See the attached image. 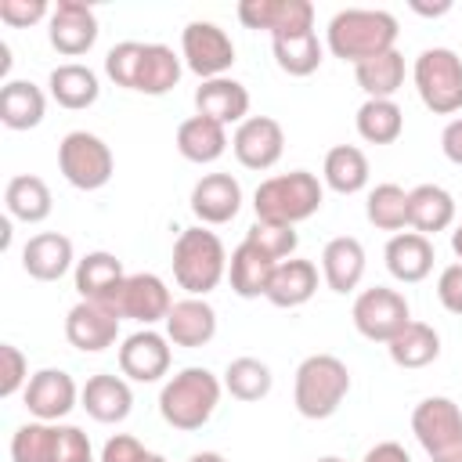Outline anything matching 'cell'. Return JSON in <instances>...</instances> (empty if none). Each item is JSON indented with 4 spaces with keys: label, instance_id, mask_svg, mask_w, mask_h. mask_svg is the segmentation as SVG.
<instances>
[{
    "label": "cell",
    "instance_id": "cell-1",
    "mask_svg": "<svg viewBox=\"0 0 462 462\" xmlns=\"http://www.w3.org/2000/svg\"><path fill=\"white\" fill-rule=\"evenodd\" d=\"M397 18L390 11H379V7H343L328 18V29H325V47L339 58V61H350V65H361L375 54H386L393 51L397 43Z\"/></svg>",
    "mask_w": 462,
    "mask_h": 462
},
{
    "label": "cell",
    "instance_id": "cell-2",
    "mask_svg": "<svg viewBox=\"0 0 462 462\" xmlns=\"http://www.w3.org/2000/svg\"><path fill=\"white\" fill-rule=\"evenodd\" d=\"M220 393H224V383L202 368V365H188L180 368L177 375H170L159 390V415L166 426L173 430H184V433H195L202 430L217 404H220Z\"/></svg>",
    "mask_w": 462,
    "mask_h": 462
},
{
    "label": "cell",
    "instance_id": "cell-3",
    "mask_svg": "<svg viewBox=\"0 0 462 462\" xmlns=\"http://www.w3.org/2000/svg\"><path fill=\"white\" fill-rule=\"evenodd\" d=\"M321 202H325V184L310 170L274 173V177L260 180L253 191L256 220L289 224V227H296L300 220H310L321 209Z\"/></svg>",
    "mask_w": 462,
    "mask_h": 462
},
{
    "label": "cell",
    "instance_id": "cell-4",
    "mask_svg": "<svg viewBox=\"0 0 462 462\" xmlns=\"http://www.w3.org/2000/svg\"><path fill=\"white\" fill-rule=\"evenodd\" d=\"M173 282L188 296H206L227 278V249L217 231L195 224L184 227L173 242Z\"/></svg>",
    "mask_w": 462,
    "mask_h": 462
},
{
    "label": "cell",
    "instance_id": "cell-5",
    "mask_svg": "<svg viewBox=\"0 0 462 462\" xmlns=\"http://www.w3.org/2000/svg\"><path fill=\"white\" fill-rule=\"evenodd\" d=\"M350 393V368L336 354H310L296 365L292 404L303 419H328Z\"/></svg>",
    "mask_w": 462,
    "mask_h": 462
},
{
    "label": "cell",
    "instance_id": "cell-6",
    "mask_svg": "<svg viewBox=\"0 0 462 462\" xmlns=\"http://www.w3.org/2000/svg\"><path fill=\"white\" fill-rule=\"evenodd\" d=\"M90 437L69 422H25L11 437V462H87Z\"/></svg>",
    "mask_w": 462,
    "mask_h": 462
},
{
    "label": "cell",
    "instance_id": "cell-7",
    "mask_svg": "<svg viewBox=\"0 0 462 462\" xmlns=\"http://www.w3.org/2000/svg\"><path fill=\"white\" fill-rule=\"evenodd\" d=\"M411 83L433 116L462 112V58L451 47H426L411 65Z\"/></svg>",
    "mask_w": 462,
    "mask_h": 462
},
{
    "label": "cell",
    "instance_id": "cell-8",
    "mask_svg": "<svg viewBox=\"0 0 462 462\" xmlns=\"http://www.w3.org/2000/svg\"><path fill=\"white\" fill-rule=\"evenodd\" d=\"M411 433L430 462H462V408L451 397H422L411 408Z\"/></svg>",
    "mask_w": 462,
    "mask_h": 462
},
{
    "label": "cell",
    "instance_id": "cell-9",
    "mask_svg": "<svg viewBox=\"0 0 462 462\" xmlns=\"http://www.w3.org/2000/svg\"><path fill=\"white\" fill-rule=\"evenodd\" d=\"M58 170L61 177L79 188V191H97L112 180L116 173V159H112V148L90 134V130H69L61 141H58Z\"/></svg>",
    "mask_w": 462,
    "mask_h": 462
},
{
    "label": "cell",
    "instance_id": "cell-10",
    "mask_svg": "<svg viewBox=\"0 0 462 462\" xmlns=\"http://www.w3.org/2000/svg\"><path fill=\"white\" fill-rule=\"evenodd\" d=\"M350 318H354V328L365 339L390 343L411 321V307H408L404 292H397L390 285H372V289L357 292V300L350 307Z\"/></svg>",
    "mask_w": 462,
    "mask_h": 462
},
{
    "label": "cell",
    "instance_id": "cell-11",
    "mask_svg": "<svg viewBox=\"0 0 462 462\" xmlns=\"http://www.w3.org/2000/svg\"><path fill=\"white\" fill-rule=\"evenodd\" d=\"M180 58L184 69H191L199 79H217L235 65V40L217 22L195 18L180 29Z\"/></svg>",
    "mask_w": 462,
    "mask_h": 462
},
{
    "label": "cell",
    "instance_id": "cell-12",
    "mask_svg": "<svg viewBox=\"0 0 462 462\" xmlns=\"http://www.w3.org/2000/svg\"><path fill=\"white\" fill-rule=\"evenodd\" d=\"M101 307H108L119 321L130 318V321L152 328L155 321H166V314L173 307V296H170V285L159 274L137 271V274H126L123 285H119V292L108 303H101Z\"/></svg>",
    "mask_w": 462,
    "mask_h": 462
},
{
    "label": "cell",
    "instance_id": "cell-13",
    "mask_svg": "<svg viewBox=\"0 0 462 462\" xmlns=\"http://www.w3.org/2000/svg\"><path fill=\"white\" fill-rule=\"evenodd\" d=\"M97 14L83 0H58L47 18V40L58 54L79 58L97 43Z\"/></svg>",
    "mask_w": 462,
    "mask_h": 462
},
{
    "label": "cell",
    "instance_id": "cell-14",
    "mask_svg": "<svg viewBox=\"0 0 462 462\" xmlns=\"http://www.w3.org/2000/svg\"><path fill=\"white\" fill-rule=\"evenodd\" d=\"M79 390L83 386H76V379L65 368H40V372L29 375V386L22 390V401H25L32 419L61 422L79 404Z\"/></svg>",
    "mask_w": 462,
    "mask_h": 462
},
{
    "label": "cell",
    "instance_id": "cell-15",
    "mask_svg": "<svg viewBox=\"0 0 462 462\" xmlns=\"http://www.w3.org/2000/svg\"><path fill=\"white\" fill-rule=\"evenodd\" d=\"M231 152L245 170H271L285 152V130L271 116H249L231 134Z\"/></svg>",
    "mask_w": 462,
    "mask_h": 462
},
{
    "label": "cell",
    "instance_id": "cell-16",
    "mask_svg": "<svg viewBox=\"0 0 462 462\" xmlns=\"http://www.w3.org/2000/svg\"><path fill=\"white\" fill-rule=\"evenodd\" d=\"M235 14L245 29L271 32V40L314 29V4L310 0H242L235 7Z\"/></svg>",
    "mask_w": 462,
    "mask_h": 462
},
{
    "label": "cell",
    "instance_id": "cell-17",
    "mask_svg": "<svg viewBox=\"0 0 462 462\" xmlns=\"http://www.w3.org/2000/svg\"><path fill=\"white\" fill-rule=\"evenodd\" d=\"M119 372L130 383H159L170 372V339L155 328H137L119 346Z\"/></svg>",
    "mask_w": 462,
    "mask_h": 462
},
{
    "label": "cell",
    "instance_id": "cell-18",
    "mask_svg": "<svg viewBox=\"0 0 462 462\" xmlns=\"http://www.w3.org/2000/svg\"><path fill=\"white\" fill-rule=\"evenodd\" d=\"M242 209V184L231 173H202L191 188V213L202 227H220Z\"/></svg>",
    "mask_w": 462,
    "mask_h": 462
},
{
    "label": "cell",
    "instance_id": "cell-19",
    "mask_svg": "<svg viewBox=\"0 0 462 462\" xmlns=\"http://www.w3.org/2000/svg\"><path fill=\"white\" fill-rule=\"evenodd\" d=\"M65 339L79 350V354H101L119 339V318L90 300H79L69 314H65Z\"/></svg>",
    "mask_w": 462,
    "mask_h": 462
},
{
    "label": "cell",
    "instance_id": "cell-20",
    "mask_svg": "<svg viewBox=\"0 0 462 462\" xmlns=\"http://www.w3.org/2000/svg\"><path fill=\"white\" fill-rule=\"evenodd\" d=\"M22 271L36 282H58L69 271H76V249L72 238L61 231H40L22 245Z\"/></svg>",
    "mask_w": 462,
    "mask_h": 462
},
{
    "label": "cell",
    "instance_id": "cell-21",
    "mask_svg": "<svg viewBox=\"0 0 462 462\" xmlns=\"http://www.w3.org/2000/svg\"><path fill=\"white\" fill-rule=\"evenodd\" d=\"M166 339L184 350H199L217 336V310L206 303V296H184L166 314Z\"/></svg>",
    "mask_w": 462,
    "mask_h": 462
},
{
    "label": "cell",
    "instance_id": "cell-22",
    "mask_svg": "<svg viewBox=\"0 0 462 462\" xmlns=\"http://www.w3.org/2000/svg\"><path fill=\"white\" fill-rule=\"evenodd\" d=\"M79 408L94 419V422H123L134 408V390L123 375H112V372H97L83 383L79 390Z\"/></svg>",
    "mask_w": 462,
    "mask_h": 462
},
{
    "label": "cell",
    "instance_id": "cell-23",
    "mask_svg": "<svg viewBox=\"0 0 462 462\" xmlns=\"http://www.w3.org/2000/svg\"><path fill=\"white\" fill-rule=\"evenodd\" d=\"M383 260H386V271L401 282V285H419L422 278H430L433 271V242L419 231H397L390 235L386 249H383Z\"/></svg>",
    "mask_w": 462,
    "mask_h": 462
},
{
    "label": "cell",
    "instance_id": "cell-24",
    "mask_svg": "<svg viewBox=\"0 0 462 462\" xmlns=\"http://www.w3.org/2000/svg\"><path fill=\"white\" fill-rule=\"evenodd\" d=\"M195 108L206 119H217L220 126H238L242 119H249V90L245 83L231 79V76H217V79H202L195 87Z\"/></svg>",
    "mask_w": 462,
    "mask_h": 462
},
{
    "label": "cell",
    "instance_id": "cell-25",
    "mask_svg": "<svg viewBox=\"0 0 462 462\" xmlns=\"http://www.w3.org/2000/svg\"><path fill=\"white\" fill-rule=\"evenodd\" d=\"M361 278H365V245L354 235L328 238L321 249V282L332 292L346 296L361 285Z\"/></svg>",
    "mask_w": 462,
    "mask_h": 462
},
{
    "label": "cell",
    "instance_id": "cell-26",
    "mask_svg": "<svg viewBox=\"0 0 462 462\" xmlns=\"http://www.w3.org/2000/svg\"><path fill=\"white\" fill-rule=\"evenodd\" d=\"M123 278H126L123 260L116 253H105V249H94V253L79 256L76 260V271H72V282H76L79 300H90V303H108L119 292Z\"/></svg>",
    "mask_w": 462,
    "mask_h": 462
},
{
    "label": "cell",
    "instance_id": "cell-27",
    "mask_svg": "<svg viewBox=\"0 0 462 462\" xmlns=\"http://www.w3.org/2000/svg\"><path fill=\"white\" fill-rule=\"evenodd\" d=\"M274 260L267 253H260L253 242H238L227 256V282H231V292L242 296V300H256V296H267V285H271V274H274Z\"/></svg>",
    "mask_w": 462,
    "mask_h": 462
},
{
    "label": "cell",
    "instance_id": "cell-28",
    "mask_svg": "<svg viewBox=\"0 0 462 462\" xmlns=\"http://www.w3.org/2000/svg\"><path fill=\"white\" fill-rule=\"evenodd\" d=\"M455 199L448 188L440 184H419L408 191V227L419 231V235H437V231H448L455 224Z\"/></svg>",
    "mask_w": 462,
    "mask_h": 462
},
{
    "label": "cell",
    "instance_id": "cell-29",
    "mask_svg": "<svg viewBox=\"0 0 462 462\" xmlns=\"http://www.w3.org/2000/svg\"><path fill=\"white\" fill-rule=\"evenodd\" d=\"M47 116V94L32 79H4L0 87V123L7 130H32Z\"/></svg>",
    "mask_w": 462,
    "mask_h": 462
},
{
    "label": "cell",
    "instance_id": "cell-30",
    "mask_svg": "<svg viewBox=\"0 0 462 462\" xmlns=\"http://www.w3.org/2000/svg\"><path fill=\"white\" fill-rule=\"evenodd\" d=\"M318 292V267L310 260H282L271 274V285H267V303L282 307V310H292V307H303L310 296Z\"/></svg>",
    "mask_w": 462,
    "mask_h": 462
},
{
    "label": "cell",
    "instance_id": "cell-31",
    "mask_svg": "<svg viewBox=\"0 0 462 462\" xmlns=\"http://www.w3.org/2000/svg\"><path fill=\"white\" fill-rule=\"evenodd\" d=\"M47 90L51 97L69 108V112H83L90 108L97 97H101V83H97V72L90 65H79V61H65L58 69H51L47 76Z\"/></svg>",
    "mask_w": 462,
    "mask_h": 462
},
{
    "label": "cell",
    "instance_id": "cell-32",
    "mask_svg": "<svg viewBox=\"0 0 462 462\" xmlns=\"http://www.w3.org/2000/svg\"><path fill=\"white\" fill-rule=\"evenodd\" d=\"M180 72H184V58L173 47H166V43H144L134 90L137 94H148V97H162V94H170L180 83Z\"/></svg>",
    "mask_w": 462,
    "mask_h": 462
},
{
    "label": "cell",
    "instance_id": "cell-33",
    "mask_svg": "<svg viewBox=\"0 0 462 462\" xmlns=\"http://www.w3.org/2000/svg\"><path fill=\"white\" fill-rule=\"evenodd\" d=\"M227 126H220L217 119H206V116H188L180 126H177V152L188 159V162H217L224 152H227Z\"/></svg>",
    "mask_w": 462,
    "mask_h": 462
},
{
    "label": "cell",
    "instance_id": "cell-34",
    "mask_svg": "<svg viewBox=\"0 0 462 462\" xmlns=\"http://www.w3.org/2000/svg\"><path fill=\"white\" fill-rule=\"evenodd\" d=\"M4 206H7V217L11 220H22V224H43L54 209V195L47 188L43 177L36 173H18L7 180L4 188Z\"/></svg>",
    "mask_w": 462,
    "mask_h": 462
},
{
    "label": "cell",
    "instance_id": "cell-35",
    "mask_svg": "<svg viewBox=\"0 0 462 462\" xmlns=\"http://www.w3.org/2000/svg\"><path fill=\"white\" fill-rule=\"evenodd\" d=\"M321 184L336 195H357L368 188V155L357 144H336L325 152Z\"/></svg>",
    "mask_w": 462,
    "mask_h": 462
},
{
    "label": "cell",
    "instance_id": "cell-36",
    "mask_svg": "<svg viewBox=\"0 0 462 462\" xmlns=\"http://www.w3.org/2000/svg\"><path fill=\"white\" fill-rule=\"evenodd\" d=\"M386 354H390V361H393L397 368L415 372V368H426V365H433V361L440 357V336H437L433 325L411 318V321L386 343Z\"/></svg>",
    "mask_w": 462,
    "mask_h": 462
},
{
    "label": "cell",
    "instance_id": "cell-37",
    "mask_svg": "<svg viewBox=\"0 0 462 462\" xmlns=\"http://www.w3.org/2000/svg\"><path fill=\"white\" fill-rule=\"evenodd\" d=\"M271 51H274V61L285 76H310L321 69L325 61V47L318 40L314 29H303V32H289V36H274L271 40Z\"/></svg>",
    "mask_w": 462,
    "mask_h": 462
},
{
    "label": "cell",
    "instance_id": "cell-38",
    "mask_svg": "<svg viewBox=\"0 0 462 462\" xmlns=\"http://www.w3.org/2000/svg\"><path fill=\"white\" fill-rule=\"evenodd\" d=\"M354 126L368 144H393L404 134V112L393 97H365L354 116Z\"/></svg>",
    "mask_w": 462,
    "mask_h": 462
},
{
    "label": "cell",
    "instance_id": "cell-39",
    "mask_svg": "<svg viewBox=\"0 0 462 462\" xmlns=\"http://www.w3.org/2000/svg\"><path fill=\"white\" fill-rule=\"evenodd\" d=\"M354 79L368 97H393L404 87V54L397 47L386 54H375L354 65Z\"/></svg>",
    "mask_w": 462,
    "mask_h": 462
},
{
    "label": "cell",
    "instance_id": "cell-40",
    "mask_svg": "<svg viewBox=\"0 0 462 462\" xmlns=\"http://www.w3.org/2000/svg\"><path fill=\"white\" fill-rule=\"evenodd\" d=\"M220 383H224V390H227L235 401L253 404V401H263V397L271 393L274 375H271V368H267L260 357H235V361H227Z\"/></svg>",
    "mask_w": 462,
    "mask_h": 462
},
{
    "label": "cell",
    "instance_id": "cell-41",
    "mask_svg": "<svg viewBox=\"0 0 462 462\" xmlns=\"http://www.w3.org/2000/svg\"><path fill=\"white\" fill-rule=\"evenodd\" d=\"M365 217H368L372 227L397 235L401 227H408V191L401 184H393V180L375 184L368 191V199H365Z\"/></svg>",
    "mask_w": 462,
    "mask_h": 462
},
{
    "label": "cell",
    "instance_id": "cell-42",
    "mask_svg": "<svg viewBox=\"0 0 462 462\" xmlns=\"http://www.w3.org/2000/svg\"><path fill=\"white\" fill-rule=\"evenodd\" d=\"M245 242H253L260 253H267L274 263H282V260H292V253H296V245H300V235H296V227H289V224L253 220L249 231H245Z\"/></svg>",
    "mask_w": 462,
    "mask_h": 462
},
{
    "label": "cell",
    "instance_id": "cell-43",
    "mask_svg": "<svg viewBox=\"0 0 462 462\" xmlns=\"http://www.w3.org/2000/svg\"><path fill=\"white\" fill-rule=\"evenodd\" d=\"M141 51H144L141 40H123V43L108 47V54H105V76H108L116 87L134 90V83H137V65H141Z\"/></svg>",
    "mask_w": 462,
    "mask_h": 462
},
{
    "label": "cell",
    "instance_id": "cell-44",
    "mask_svg": "<svg viewBox=\"0 0 462 462\" xmlns=\"http://www.w3.org/2000/svg\"><path fill=\"white\" fill-rule=\"evenodd\" d=\"M29 386V361L14 343H0V397H14Z\"/></svg>",
    "mask_w": 462,
    "mask_h": 462
},
{
    "label": "cell",
    "instance_id": "cell-45",
    "mask_svg": "<svg viewBox=\"0 0 462 462\" xmlns=\"http://www.w3.org/2000/svg\"><path fill=\"white\" fill-rule=\"evenodd\" d=\"M43 18H51L47 0H0V22L11 29H29Z\"/></svg>",
    "mask_w": 462,
    "mask_h": 462
},
{
    "label": "cell",
    "instance_id": "cell-46",
    "mask_svg": "<svg viewBox=\"0 0 462 462\" xmlns=\"http://www.w3.org/2000/svg\"><path fill=\"white\" fill-rule=\"evenodd\" d=\"M148 448L137 440V437H130V433H116V437H108L105 444H101V458L97 462H148Z\"/></svg>",
    "mask_w": 462,
    "mask_h": 462
},
{
    "label": "cell",
    "instance_id": "cell-47",
    "mask_svg": "<svg viewBox=\"0 0 462 462\" xmlns=\"http://www.w3.org/2000/svg\"><path fill=\"white\" fill-rule=\"evenodd\" d=\"M437 300L444 303V310H451V314L462 318V263L458 260L440 271V278H437Z\"/></svg>",
    "mask_w": 462,
    "mask_h": 462
},
{
    "label": "cell",
    "instance_id": "cell-48",
    "mask_svg": "<svg viewBox=\"0 0 462 462\" xmlns=\"http://www.w3.org/2000/svg\"><path fill=\"white\" fill-rule=\"evenodd\" d=\"M361 462H411V455H408V448L397 444V440H379V444H372V448L365 451Z\"/></svg>",
    "mask_w": 462,
    "mask_h": 462
},
{
    "label": "cell",
    "instance_id": "cell-49",
    "mask_svg": "<svg viewBox=\"0 0 462 462\" xmlns=\"http://www.w3.org/2000/svg\"><path fill=\"white\" fill-rule=\"evenodd\" d=\"M440 148H444V155H448L455 166H462V116H455V119L444 126Z\"/></svg>",
    "mask_w": 462,
    "mask_h": 462
},
{
    "label": "cell",
    "instance_id": "cell-50",
    "mask_svg": "<svg viewBox=\"0 0 462 462\" xmlns=\"http://www.w3.org/2000/svg\"><path fill=\"white\" fill-rule=\"evenodd\" d=\"M415 14H422V18H437V14H448L451 11V0H440V4H422V0H411L408 4Z\"/></svg>",
    "mask_w": 462,
    "mask_h": 462
},
{
    "label": "cell",
    "instance_id": "cell-51",
    "mask_svg": "<svg viewBox=\"0 0 462 462\" xmlns=\"http://www.w3.org/2000/svg\"><path fill=\"white\" fill-rule=\"evenodd\" d=\"M188 462H224V455L220 451H195Z\"/></svg>",
    "mask_w": 462,
    "mask_h": 462
},
{
    "label": "cell",
    "instance_id": "cell-52",
    "mask_svg": "<svg viewBox=\"0 0 462 462\" xmlns=\"http://www.w3.org/2000/svg\"><path fill=\"white\" fill-rule=\"evenodd\" d=\"M451 253L458 256V263H462V220H458V227L451 231Z\"/></svg>",
    "mask_w": 462,
    "mask_h": 462
},
{
    "label": "cell",
    "instance_id": "cell-53",
    "mask_svg": "<svg viewBox=\"0 0 462 462\" xmlns=\"http://www.w3.org/2000/svg\"><path fill=\"white\" fill-rule=\"evenodd\" d=\"M0 76H7V69H11V51H7V43H0Z\"/></svg>",
    "mask_w": 462,
    "mask_h": 462
},
{
    "label": "cell",
    "instance_id": "cell-54",
    "mask_svg": "<svg viewBox=\"0 0 462 462\" xmlns=\"http://www.w3.org/2000/svg\"><path fill=\"white\" fill-rule=\"evenodd\" d=\"M314 462H346V458H339V455H321V458H314Z\"/></svg>",
    "mask_w": 462,
    "mask_h": 462
},
{
    "label": "cell",
    "instance_id": "cell-55",
    "mask_svg": "<svg viewBox=\"0 0 462 462\" xmlns=\"http://www.w3.org/2000/svg\"><path fill=\"white\" fill-rule=\"evenodd\" d=\"M148 462H170V458H166V455H155V451H152V455H148Z\"/></svg>",
    "mask_w": 462,
    "mask_h": 462
},
{
    "label": "cell",
    "instance_id": "cell-56",
    "mask_svg": "<svg viewBox=\"0 0 462 462\" xmlns=\"http://www.w3.org/2000/svg\"><path fill=\"white\" fill-rule=\"evenodd\" d=\"M87 462H94V458H87Z\"/></svg>",
    "mask_w": 462,
    "mask_h": 462
}]
</instances>
